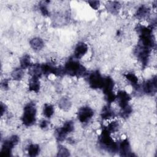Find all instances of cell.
I'll return each mask as SVG.
<instances>
[{"label": "cell", "instance_id": "4dcf8cb0", "mask_svg": "<svg viewBox=\"0 0 157 157\" xmlns=\"http://www.w3.org/2000/svg\"><path fill=\"white\" fill-rule=\"evenodd\" d=\"M6 106L5 104H3L2 103L1 104V115H2L6 111Z\"/></svg>", "mask_w": 157, "mask_h": 157}, {"label": "cell", "instance_id": "ffe728a7", "mask_svg": "<svg viewBox=\"0 0 157 157\" xmlns=\"http://www.w3.org/2000/svg\"><path fill=\"white\" fill-rule=\"evenodd\" d=\"M20 67L23 69H26L27 68H29L32 64L31 62L30 56L28 54L23 55L20 59Z\"/></svg>", "mask_w": 157, "mask_h": 157}, {"label": "cell", "instance_id": "52a82bcc", "mask_svg": "<svg viewBox=\"0 0 157 157\" xmlns=\"http://www.w3.org/2000/svg\"><path fill=\"white\" fill-rule=\"evenodd\" d=\"M74 129V123L71 120L66 121L63 125L56 129V138L59 141L62 142L64 140L67 136L72 132Z\"/></svg>", "mask_w": 157, "mask_h": 157}, {"label": "cell", "instance_id": "83f0119b", "mask_svg": "<svg viewBox=\"0 0 157 157\" xmlns=\"http://www.w3.org/2000/svg\"><path fill=\"white\" fill-rule=\"evenodd\" d=\"M46 2H47V1H44V2L42 1V2H40L39 5L40 11L41 13L44 16H47L49 14V12L48 10L47 7Z\"/></svg>", "mask_w": 157, "mask_h": 157}, {"label": "cell", "instance_id": "7402d4cb", "mask_svg": "<svg viewBox=\"0 0 157 157\" xmlns=\"http://www.w3.org/2000/svg\"><path fill=\"white\" fill-rule=\"evenodd\" d=\"M106 7L111 13L117 12L120 8V4L117 1H109L106 4Z\"/></svg>", "mask_w": 157, "mask_h": 157}, {"label": "cell", "instance_id": "2e32d148", "mask_svg": "<svg viewBox=\"0 0 157 157\" xmlns=\"http://www.w3.org/2000/svg\"><path fill=\"white\" fill-rule=\"evenodd\" d=\"M114 115V112L109 104L102 107L101 113V117L103 120H109L110 118H112Z\"/></svg>", "mask_w": 157, "mask_h": 157}, {"label": "cell", "instance_id": "4fadbf2b", "mask_svg": "<svg viewBox=\"0 0 157 157\" xmlns=\"http://www.w3.org/2000/svg\"><path fill=\"white\" fill-rule=\"evenodd\" d=\"M118 151H119L120 156H132L130 144L128 139H124L118 145Z\"/></svg>", "mask_w": 157, "mask_h": 157}, {"label": "cell", "instance_id": "f1b7e54d", "mask_svg": "<svg viewBox=\"0 0 157 157\" xmlns=\"http://www.w3.org/2000/svg\"><path fill=\"white\" fill-rule=\"evenodd\" d=\"M88 3L90 4L91 8H93L94 10H97L99 7L100 2L98 1H88Z\"/></svg>", "mask_w": 157, "mask_h": 157}, {"label": "cell", "instance_id": "603a6c76", "mask_svg": "<svg viewBox=\"0 0 157 157\" xmlns=\"http://www.w3.org/2000/svg\"><path fill=\"white\" fill-rule=\"evenodd\" d=\"M54 107L50 104H45L44 105L42 113L43 115L47 118H50L54 113Z\"/></svg>", "mask_w": 157, "mask_h": 157}, {"label": "cell", "instance_id": "d6986e66", "mask_svg": "<svg viewBox=\"0 0 157 157\" xmlns=\"http://www.w3.org/2000/svg\"><path fill=\"white\" fill-rule=\"evenodd\" d=\"M150 13V9L145 5L140 6L136 13V17L138 19H144Z\"/></svg>", "mask_w": 157, "mask_h": 157}, {"label": "cell", "instance_id": "484cf974", "mask_svg": "<svg viewBox=\"0 0 157 157\" xmlns=\"http://www.w3.org/2000/svg\"><path fill=\"white\" fill-rule=\"evenodd\" d=\"M119 127H120V125H119V123L118 121H112L108 124L106 128L110 133H113V132H117L118 130Z\"/></svg>", "mask_w": 157, "mask_h": 157}, {"label": "cell", "instance_id": "30bf717a", "mask_svg": "<svg viewBox=\"0 0 157 157\" xmlns=\"http://www.w3.org/2000/svg\"><path fill=\"white\" fill-rule=\"evenodd\" d=\"M117 101L118 106L120 108V110L126 109L129 107V101L131 100V96L129 94L124 90H120L118 91L116 94V99Z\"/></svg>", "mask_w": 157, "mask_h": 157}, {"label": "cell", "instance_id": "277c9868", "mask_svg": "<svg viewBox=\"0 0 157 157\" xmlns=\"http://www.w3.org/2000/svg\"><path fill=\"white\" fill-rule=\"evenodd\" d=\"M36 108L33 103L26 104L23 109L22 122L26 126H31L36 121Z\"/></svg>", "mask_w": 157, "mask_h": 157}, {"label": "cell", "instance_id": "6da1fadb", "mask_svg": "<svg viewBox=\"0 0 157 157\" xmlns=\"http://www.w3.org/2000/svg\"><path fill=\"white\" fill-rule=\"evenodd\" d=\"M137 33L139 34L137 45L151 50L155 45L152 28L140 25L137 27Z\"/></svg>", "mask_w": 157, "mask_h": 157}, {"label": "cell", "instance_id": "9a60e30c", "mask_svg": "<svg viewBox=\"0 0 157 157\" xmlns=\"http://www.w3.org/2000/svg\"><path fill=\"white\" fill-rule=\"evenodd\" d=\"M29 45L34 51H39L44 47V42L40 37H34L30 40Z\"/></svg>", "mask_w": 157, "mask_h": 157}, {"label": "cell", "instance_id": "4316f807", "mask_svg": "<svg viewBox=\"0 0 157 157\" xmlns=\"http://www.w3.org/2000/svg\"><path fill=\"white\" fill-rule=\"evenodd\" d=\"M69 155H70L69 150L66 147H64L63 145H59L58 147L57 156H68Z\"/></svg>", "mask_w": 157, "mask_h": 157}, {"label": "cell", "instance_id": "3957f363", "mask_svg": "<svg viewBox=\"0 0 157 157\" xmlns=\"http://www.w3.org/2000/svg\"><path fill=\"white\" fill-rule=\"evenodd\" d=\"M110 134L106 128H104L100 135L99 143L101 147L105 150L115 153L118 150V145L113 140Z\"/></svg>", "mask_w": 157, "mask_h": 157}, {"label": "cell", "instance_id": "1f68e13d", "mask_svg": "<svg viewBox=\"0 0 157 157\" xmlns=\"http://www.w3.org/2000/svg\"><path fill=\"white\" fill-rule=\"evenodd\" d=\"M1 86L2 88L4 89H7L8 88V81L7 80H4L1 83Z\"/></svg>", "mask_w": 157, "mask_h": 157}, {"label": "cell", "instance_id": "ac0fdd59", "mask_svg": "<svg viewBox=\"0 0 157 157\" xmlns=\"http://www.w3.org/2000/svg\"><path fill=\"white\" fill-rule=\"evenodd\" d=\"M126 79L130 83L132 87L135 89L139 88V84L138 82V78L135 74L132 72H128L124 75Z\"/></svg>", "mask_w": 157, "mask_h": 157}, {"label": "cell", "instance_id": "d4e9b609", "mask_svg": "<svg viewBox=\"0 0 157 157\" xmlns=\"http://www.w3.org/2000/svg\"><path fill=\"white\" fill-rule=\"evenodd\" d=\"M58 106L61 109H63L65 110H68L71 107V102L69 101V100L68 99L63 98L59 101Z\"/></svg>", "mask_w": 157, "mask_h": 157}, {"label": "cell", "instance_id": "5b68a950", "mask_svg": "<svg viewBox=\"0 0 157 157\" xmlns=\"http://www.w3.org/2000/svg\"><path fill=\"white\" fill-rule=\"evenodd\" d=\"M113 88L114 82L113 79L109 76L104 77V84L101 89L109 104L112 103L116 99V94L113 92Z\"/></svg>", "mask_w": 157, "mask_h": 157}, {"label": "cell", "instance_id": "9c48e42d", "mask_svg": "<svg viewBox=\"0 0 157 157\" xmlns=\"http://www.w3.org/2000/svg\"><path fill=\"white\" fill-rule=\"evenodd\" d=\"M94 111L88 106H83L78 109L77 118L80 123H88L93 117Z\"/></svg>", "mask_w": 157, "mask_h": 157}, {"label": "cell", "instance_id": "7c38bea8", "mask_svg": "<svg viewBox=\"0 0 157 157\" xmlns=\"http://www.w3.org/2000/svg\"><path fill=\"white\" fill-rule=\"evenodd\" d=\"M88 47L85 42H78L74 48V57L76 59L82 58L88 52Z\"/></svg>", "mask_w": 157, "mask_h": 157}, {"label": "cell", "instance_id": "7a4b0ae2", "mask_svg": "<svg viewBox=\"0 0 157 157\" xmlns=\"http://www.w3.org/2000/svg\"><path fill=\"white\" fill-rule=\"evenodd\" d=\"M65 74L72 77H80L83 76L86 72V68L81 64L76 59H69L64 66Z\"/></svg>", "mask_w": 157, "mask_h": 157}, {"label": "cell", "instance_id": "8992f818", "mask_svg": "<svg viewBox=\"0 0 157 157\" xmlns=\"http://www.w3.org/2000/svg\"><path fill=\"white\" fill-rule=\"evenodd\" d=\"M19 137L16 135L12 136L9 139H6L2 143L1 150V156H9L11 155L12 150L13 148L18 144L19 142Z\"/></svg>", "mask_w": 157, "mask_h": 157}, {"label": "cell", "instance_id": "ba28073f", "mask_svg": "<svg viewBox=\"0 0 157 157\" xmlns=\"http://www.w3.org/2000/svg\"><path fill=\"white\" fill-rule=\"evenodd\" d=\"M103 77L99 71H94L88 75V82L90 86L93 89H101L104 84Z\"/></svg>", "mask_w": 157, "mask_h": 157}, {"label": "cell", "instance_id": "e0dca14e", "mask_svg": "<svg viewBox=\"0 0 157 157\" xmlns=\"http://www.w3.org/2000/svg\"><path fill=\"white\" fill-rule=\"evenodd\" d=\"M40 85L39 79L38 78L31 77L28 83V88L29 91L37 93L40 90Z\"/></svg>", "mask_w": 157, "mask_h": 157}, {"label": "cell", "instance_id": "cb8c5ba5", "mask_svg": "<svg viewBox=\"0 0 157 157\" xmlns=\"http://www.w3.org/2000/svg\"><path fill=\"white\" fill-rule=\"evenodd\" d=\"M24 75L23 69L20 67L15 68L11 73V77L14 80H20Z\"/></svg>", "mask_w": 157, "mask_h": 157}, {"label": "cell", "instance_id": "44dd1931", "mask_svg": "<svg viewBox=\"0 0 157 157\" xmlns=\"http://www.w3.org/2000/svg\"><path fill=\"white\" fill-rule=\"evenodd\" d=\"M28 155L30 156H36L40 152V147L37 144H30L27 148Z\"/></svg>", "mask_w": 157, "mask_h": 157}, {"label": "cell", "instance_id": "8fae6325", "mask_svg": "<svg viewBox=\"0 0 157 157\" xmlns=\"http://www.w3.org/2000/svg\"><path fill=\"white\" fill-rule=\"evenodd\" d=\"M142 89L145 94L150 96L155 94L157 90L156 77H154L152 78L145 81L142 83Z\"/></svg>", "mask_w": 157, "mask_h": 157}, {"label": "cell", "instance_id": "5bb4252c", "mask_svg": "<svg viewBox=\"0 0 157 157\" xmlns=\"http://www.w3.org/2000/svg\"><path fill=\"white\" fill-rule=\"evenodd\" d=\"M28 73L31 77L39 78L43 74L41 64L39 63L32 64L31 66L28 68Z\"/></svg>", "mask_w": 157, "mask_h": 157}, {"label": "cell", "instance_id": "f546056e", "mask_svg": "<svg viewBox=\"0 0 157 157\" xmlns=\"http://www.w3.org/2000/svg\"><path fill=\"white\" fill-rule=\"evenodd\" d=\"M49 124V122L48 121H47L46 120H42L39 124V126L40 127V128L42 129H46Z\"/></svg>", "mask_w": 157, "mask_h": 157}]
</instances>
